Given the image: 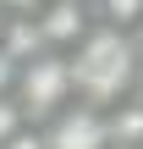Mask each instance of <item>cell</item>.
I'll return each instance as SVG.
<instances>
[{
  "label": "cell",
  "instance_id": "obj_1",
  "mask_svg": "<svg viewBox=\"0 0 143 149\" xmlns=\"http://www.w3.org/2000/svg\"><path fill=\"white\" fill-rule=\"evenodd\" d=\"M143 66V50L132 33H116V28H88L72 50H66V77H72V100L94 105V111H110L132 94V77Z\"/></svg>",
  "mask_w": 143,
  "mask_h": 149
},
{
  "label": "cell",
  "instance_id": "obj_2",
  "mask_svg": "<svg viewBox=\"0 0 143 149\" xmlns=\"http://www.w3.org/2000/svg\"><path fill=\"white\" fill-rule=\"evenodd\" d=\"M11 100L22 105V116H28L33 127H44L50 116H61V111L72 105L66 55H61V50H44V55L22 61V66H17V88H11Z\"/></svg>",
  "mask_w": 143,
  "mask_h": 149
},
{
  "label": "cell",
  "instance_id": "obj_3",
  "mask_svg": "<svg viewBox=\"0 0 143 149\" xmlns=\"http://www.w3.org/2000/svg\"><path fill=\"white\" fill-rule=\"evenodd\" d=\"M44 149H110V133H105V111L72 100L61 116L44 122Z\"/></svg>",
  "mask_w": 143,
  "mask_h": 149
},
{
  "label": "cell",
  "instance_id": "obj_4",
  "mask_svg": "<svg viewBox=\"0 0 143 149\" xmlns=\"http://www.w3.org/2000/svg\"><path fill=\"white\" fill-rule=\"evenodd\" d=\"M33 22H39V39H44V50H72L88 28H94V11L83 6V0H44L39 11H33Z\"/></svg>",
  "mask_w": 143,
  "mask_h": 149
},
{
  "label": "cell",
  "instance_id": "obj_5",
  "mask_svg": "<svg viewBox=\"0 0 143 149\" xmlns=\"http://www.w3.org/2000/svg\"><path fill=\"white\" fill-rule=\"evenodd\" d=\"M88 11L99 28H116V33H138L143 22V0H88Z\"/></svg>",
  "mask_w": 143,
  "mask_h": 149
},
{
  "label": "cell",
  "instance_id": "obj_6",
  "mask_svg": "<svg viewBox=\"0 0 143 149\" xmlns=\"http://www.w3.org/2000/svg\"><path fill=\"white\" fill-rule=\"evenodd\" d=\"M22 127H33V122H28V116H22V105H17V100H11V94H0V149L11 144V138H17V133H22Z\"/></svg>",
  "mask_w": 143,
  "mask_h": 149
},
{
  "label": "cell",
  "instance_id": "obj_7",
  "mask_svg": "<svg viewBox=\"0 0 143 149\" xmlns=\"http://www.w3.org/2000/svg\"><path fill=\"white\" fill-rule=\"evenodd\" d=\"M6 149H44V127H22V133H17Z\"/></svg>",
  "mask_w": 143,
  "mask_h": 149
},
{
  "label": "cell",
  "instance_id": "obj_8",
  "mask_svg": "<svg viewBox=\"0 0 143 149\" xmlns=\"http://www.w3.org/2000/svg\"><path fill=\"white\" fill-rule=\"evenodd\" d=\"M44 0H0V17H33Z\"/></svg>",
  "mask_w": 143,
  "mask_h": 149
},
{
  "label": "cell",
  "instance_id": "obj_9",
  "mask_svg": "<svg viewBox=\"0 0 143 149\" xmlns=\"http://www.w3.org/2000/svg\"><path fill=\"white\" fill-rule=\"evenodd\" d=\"M11 88H17V61L0 50V94H11Z\"/></svg>",
  "mask_w": 143,
  "mask_h": 149
},
{
  "label": "cell",
  "instance_id": "obj_10",
  "mask_svg": "<svg viewBox=\"0 0 143 149\" xmlns=\"http://www.w3.org/2000/svg\"><path fill=\"white\" fill-rule=\"evenodd\" d=\"M127 100H138V105H143V66H138V77H132V94H127Z\"/></svg>",
  "mask_w": 143,
  "mask_h": 149
},
{
  "label": "cell",
  "instance_id": "obj_11",
  "mask_svg": "<svg viewBox=\"0 0 143 149\" xmlns=\"http://www.w3.org/2000/svg\"><path fill=\"white\" fill-rule=\"evenodd\" d=\"M132 39H138V50H143V22H138V33H132Z\"/></svg>",
  "mask_w": 143,
  "mask_h": 149
},
{
  "label": "cell",
  "instance_id": "obj_12",
  "mask_svg": "<svg viewBox=\"0 0 143 149\" xmlns=\"http://www.w3.org/2000/svg\"><path fill=\"white\" fill-rule=\"evenodd\" d=\"M0 28H6V17H0Z\"/></svg>",
  "mask_w": 143,
  "mask_h": 149
},
{
  "label": "cell",
  "instance_id": "obj_13",
  "mask_svg": "<svg viewBox=\"0 0 143 149\" xmlns=\"http://www.w3.org/2000/svg\"><path fill=\"white\" fill-rule=\"evenodd\" d=\"M83 6H88V0H83Z\"/></svg>",
  "mask_w": 143,
  "mask_h": 149
}]
</instances>
